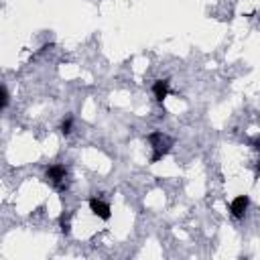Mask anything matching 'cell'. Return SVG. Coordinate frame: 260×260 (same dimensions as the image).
Here are the masks:
<instances>
[{"mask_svg":"<svg viewBox=\"0 0 260 260\" xmlns=\"http://www.w3.org/2000/svg\"><path fill=\"white\" fill-rule=\"evenodd\" d=\"M149 142L153 144V151H155L153 156H151V163H159L173 146V139H169L163 132H153L149 137Z\"/></svg>","mask_w":260,"mask_h":260,"instance_id":"obj_1","label":"cell"},{"mask_svg":"<svg viewBox=\"0 0 260 260\" xmlns=\"http://www.w3.org/2000/svg\"><path fill=\"white\" fill-rule=\"evenodd\" d=\"M89 209H92V213H94V216H98L100 220H110V216H112L110 206H108L106 201L98 199V197L89 199Z\"/></svg>","mask_w":260,"mask_h":260,"instance_id":"obj_2","label":"cell"},{"mask_svg":"<svg viewBox=\"0 0 260 260\" xmlns=\"http://www.w3.org/2000/svg\"><path fill=\"white\" fill-rule=\"evenodd\" d=\"M65 177H67V169H65L63 165H53V167L47 169V179H51L59 189H63L61 181H63Z\"/></svg>","mask_w":260,"mask_h":260,"instance_id":"obj_3","label":"cell"},{"mask_svg":"<svg viewBox=\"0 0 260 260\" xmlns=\"http://www.w3.org/2000/svg\"><path fill=\"white\" fill-rule=\"evenodd\" d=\"M248 203H250V199H248L246 195H238L232 203H230V211L234 218H242L246 209H248Z\"/></svg>","mask_w":260,"mask_h":260,"instance_id":"obj_4","label":"cell"},{"mask_svg":"<svg viewBox=\"0 0 260 260\" xmlns=\"http://www.w3.org/2000/svg\"><path fill=\"white\" fill-rule=\"evenodd\" d=\"M153 94H155L156 102H165V98L169 96V82H167V80L155 82V86H153Z\"/></svg>","mask_w":260,"mask_h":260,"instance_id":"obj_5","label":"cell"},{"mask_svg":"<svg viewBox=\"0 0 260 260\" xmlns=\"http://www.w3.org/2000/svg\"><path fill=\"white\" fill-rule=\"evenodd\" d=\"M71 126H73V118H65L63 124H61V132L63 134H69L71 132Z\"/></svg>","mask_w":260,"mask_h":260,"instance_id":"obj_6","label":"cell"},{"mask_svg":"<svg viewBox=\"0 0 260 260\" xmlns=\"http://www.w3.org/2000/svg\"><path fill=\"white\" fill-rule=\"evenodd\" d=\"M8 106V92H6V87H2V110Z\"/></svg>","mask_w":260,"mask_h":260,"instance_id":"obj_7","label":"cell"},{"mask_svg":"<svg viewBox=\"0 0 260 260\" xmlns=\"http://www.w3.org/2000/svg\"><path fill=\"white\" fill-rule=\"evenodd\" d=\"M61 232H63V234H69V222L61 220Z\"/></svg>","mask_w":260,"mask_h":260,"instance_id":"obj_8","label":"cell"},{"mask_svg":"<svg viewBox=\"0 0 260 260\" xmlns=\"http://www.w3.org/2000/svg\"><path fill=\"white\" fill-rule=\"evenodd\" d=\"M256 173L260 175V161H258V165H256Z\"/></svg>","mask_w":260,"mask_h":260,"instance_id":"obj_9","label":"cell"}]
</instances>
